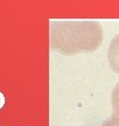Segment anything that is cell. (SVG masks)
Masks as SVG:
<instances>
[{"label": "cell", "mask_w": 119, "mask_h": 126, "mask_svg": "<svg viewBox=\"0 0 119 126\" xmlns=\"http://www.w3.org/2000/svg\"><path fill=\"white\" fill-rule=\"evenodd\" d=\"M102 126H119V119L112 116L110 119H107V120H105L103 123Z\"/></svg>", "instance_id": "277c9868"}, {"label": "cell", "mask_w": 119, "mask_h": 126, "mask_svg": "<svg viewBox=\"0 0 119 126\" xmlns=\"http://www.w3.org/2000/svg\"><path fill=\"white\" fill-rule=\"evenodd\" d=\"M107 60L111 69L119 74V34L116 35L111 41L109 51H107Z\"/></svg>", "instance_id": "7a4b0ae2"}, {"label": "cell", "mask_w": 119, "mask_h": 126, "mask_svg": "<svg viewBox=\"0 0 119 126\" xmlns=\"http://www.w3.org/2000/svg\"><path fill=\"white\" fill-rule=\"evenodd\" d=\"M112 110H113L112 116L119 119V83L112 91Z\"/></svg>", "instance_id": "3957f363"}, {"label": "cell", "mask_w": 119, "mask_h": 126, "mask_svg": "<svg viewBox=\"0 0 119 126\" xmlns=\"http://www.w3.org/2000/svg\"><path fill=\"white\" fill-rule=\"evenodd\" d=\"M61 32L60 36V45L65 50L85 49L93 50L101 45L103 35L102 27L98 22H84L79 23L70 29L64 27Z\"/></svg>", "instance_id": "6da1fadb"}]
</instances>
